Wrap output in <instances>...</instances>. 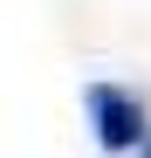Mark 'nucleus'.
<instances>
[{"mask_svg": "<svg viewBox=\"0 0 151 158\" xmlns=\"http://www.w3.org/2000/svg\"><path fill=\"white\" fill-rule=\"evenodd\" d=\"M83 103H89V117H96V144H103V151H131V144L144 138V103H137L131 89H117V83H89Z\"/></svg>", "mask_w": 151, "mask_h": 158, "instance_id": "nucleus-1", "label": "nucleus"}, {"mask_svg": "<svg viewBox=\"0 0 151 158\" xmlns=\"http://www.w3.org/2000/svg\"><path fill=\"white\" fill-rule=\"evenodd\" d=\"M144 158H151V138H144Z\"/></svg>", "mask_w": 151, "mask_h": 158, "instance_id": "nucleus-2", "label": "nucleus"}]
</instances>
